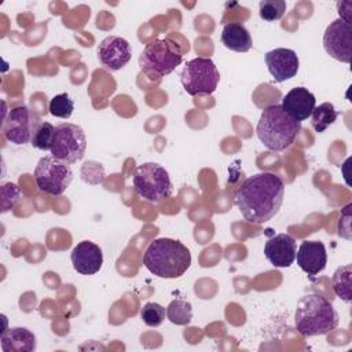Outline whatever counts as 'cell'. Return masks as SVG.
<instances>
[{"instance_id": "1", "label": "cell", "mask_w": 352, "mask_h": 352, "mask_svg": "<svg viewBox=\"0 0 352 352\" xmlns=\"http://www.w3.org/2000/svg\"><path fill=\"white\" fill-rule=\"evenodd\" d=\"M283 197V180L275 173L261 172L242 183L235 192L234 202L248 221L264 224L279 212Z\"/></svg>"}, {"instance_id": "2", "label": "cell", "mask_w": 352, "mask_h": 352, "mask_svg": "<svg viewBox=\"0 0 352 352\" xmlns=\"http://www.w3.org/2000/svg\"><path fill=\"white\" fill-rule=\"evenodd\" d=\"M144 267L155 276L175 279L191 265V253L180 241L157 238L148 243L143 254Z\"/></svg>"}, {"instance_id": "3", "label": "cell", "mask_w": 352, "mask_h": 352, "mask_svg": "<svg viewBox=\"0 0 352 352\" xmlns=\"http://www.w3.org/2000/svg\"><path fill=\"white\" fill-rule=\"evenodd\" d=\"M338 322L337 311L322 294L311 293L300 298L294 314V324L301 336H324L334 330Z\"/></svg>"}, {"instance_id": "4", "label": "cell", "mask_w": 352, "mask_h": 352, "mask_svg": "<svg viewBox=\"0 0 352 352\" xmlns=\"http://www.w3.org/2000/svg\"><path fill=\"white\" fill-rule=\"evenodd\" d=\"M300 131L301 122L290 117L280 104L267 106L256 126L258 140L271 151H283L289 148Z\"/></svg>"}, {"instance_id": "5", "label": "cell", "mask_w": 352, "mask_h": 352, "mask_svg": "<svg viewBox=\"0 0 352 352\" xmlns=\"http://www.w3.org/2000/svg\"><path fill=\"white\" fill-rule=\"evenodd\" d=\"M183 59L180 47L169 38H158L144 47L139 55V67L148 77L170 74Z\"/></svg>"}, {"instance_id": "6", "label": "cell", "mask_w": 352, "mask_h": 352, "mask_svg": "<svg viewBox=\"0 0 352 352\" xmlns=\"http://www.w3.org/2000/svg\"><path fill=\"white\" fill-rule=\"evenodd\" d=\"M133 187L139 197L151 204H158L172 194L169 173L157 162H144L136 168Z\"/></svg>"}, {"instance_id": "7", "label": "cell", "mask_w": 352, "mask_h": 352, "mask_svg": "<svg viewBox=\"0 0 352 352\" xmlns=\"http://www.w3.org/2000/svg\"><path fill=\"white\" fill-rule=\"evenodd\" d=\"M180 81L184 91L191 96L212 95L220 81V73L210 58L199 56L184 65Z\"/></svg>"}, {"instance_id": "8", "label": "cell", "mask_w": 352, "mask_h": 352, "mask_svg": "<svg viewBox=\"0 0 352 352\" xmlns=\"http://www.w3.org/2000/svg\"><path fill=\"white\" fill-rule=\"evenodd\" d=\"M34 182L41 192L50 195H62L73 180L70 165L52 155L43 157L34 168Z\"/></svg>"}, {"instance_id": "9", "label": "cell", "mask_w": 352, "mask_h": 352, "mask_svg": "<svg viewBox=\"0 0 352 352\" xmlns=\"http://www.w3.org/2000/svg\"><path fill=\"white\" fill-rule=\"evenodd\" d=\"M85 148L87 138L81 126L72 122H62L55 126L54 143L50 150L52 157L74 164L84 157Z\"/></svg>"}, {"instance_id": "10", "label": "cell", "mask_w": 352, "mask_h": 352, "mask_svg": "<svg viewBox=\"0 0 352 352\" xmlns=\"http://www.w3.org/2000/svg\"><path fill=\"white\" fill-rule=\"evenodd\" d=\"M40 116L28 106L12 107L3 124L6 139L14 144L30 143L36 129L41 124Z\"/></svg>"}, {"instance_id": "11", "label": "cell", "mask_w": 352, "mask_h": 352, "mask_svg": "<svg viewBox=\"0 0 352 352\" xmlns=\"http://www.w3.org/2000/svg\"><path fill=\"white\" fill-rule=\"evenodd\" d=\"M323 48L333 59L349 63L352 55V25L341 18L333 21L324 30Z\"/></svg>"}, {"instance_id": "12", "label": "cell", "mask_w": 352, "mask_h": 352, "mask_svg": "<svg viewBox=\"0 0 352 352\" xmlns=\"http://www.w3.org/2000/svg\"><path fill=\"white\" fill-rule=\"evenodd\" d=\"M99 62L109 70L122 69L132 56L131 44L118 36H109L100 41L96 51Z\"/></svg>"}, {"instance_id": "13", "label": "cell", "mask_w": 352, "mask_h": 352, "mask_svg": "<svg viewBox=\"0 0 352 352\" xmlns=\"http://www.w3.org/2000/svg\"><path fill=\"white\" fill-rule=\"evenodd\" d=\"M265 63L268 72L276 82H283L293 78L300 66L296 51L290 48H275L265 54Z\"/></svg>"}, {"instance_id": "14", "label": "cell", "mask_w": 352, "mask_h": 352, "mask_svg": "<svg viewBox=\"0 0 352 352\" xmlns=\"http://www.w3.org/2000/svg\"><path fill=\"white\" fill-rule=\"evenodd\" d=\"M296 239L289 234H276L265 242L264 256L278 268L290 267L296 260Z\"/></svg>"}, {"instance_id": "15", "label": "cell", "mask_w": 352, "mask_h": 352, "mask_svg": "<svg viewBox=\"0 0 352 352\" xmlns=\"http://www.w3.org/2000/svg\"><path fill=\"white\" fill-rule=\"evenodd\" d=\"M70 260L73 268L78 274L94 275L102 268L103 253L96 243L91 241H81L73 248Z\"/></svg>"}, {"instance_id": "16", "label": "cell", "mask_w": 352, "mask_h": 352, "mask_svg": "<svg viewBox=\"0 0 352 352\" xmlns=\"http://www.w3.org/2000/svg\"><path fill=\"white\" fill-rule=\"evenodd\" d=\"M297 265L309 276H315L326 268L327 253L323 242L304 241L296 252Z\"/></svg>"}, {"instance_id": "17", "label": "cell", "mask_w": 352, "mask_h": 352, "mask_svg": "<svg viewBox=\"0 0 352 352\" xmlns=\"http://www.w3.org/2000/svg\"><path fill=\"white\" fill-rule=\"evenodd\" d=\"M282 109L297 121H304L311 117L316 99L315 95L304 87H296L290 89L282 99Z\"/></svg>"}, {"instance_id": "18", "label": "cell", "mask_w": 352, "mask_h": 352, "mask_svg": "<svg viewBox=\"0 0 352 352\" xmlns=\"http://www.w3.org/2000/svg\"><path fill=\"white\" fill-rule=\"evenodd\" d=\"M4 352H32L36 349V337L26 327L4 329L0 336Z\"/></svg>"}, {"instance_id": "19", "label": "cell", "mask_w": 352, "mask_h": 352, "mask_svg": "<svg viewBox=\"0 0 352 352\" xmlns=\"http://www.w3.org/2000/svg\"><path fill=\"white\" fill-rule=\"evenodd\" d=\"M221 43L226 48L235 52H248L253 45L249 30L239 22H230L224 25Z\"/></svg>"}, {"instance_id": "20", "label": "cell", "mask_w": 352, "mask_h": 352, "mask_svg": "<svg viewBox=\"0 0 352 352\" xmlns=\"http://www.w3.org/2000/svg\"><path fill=\"white\" fill-rule=\"evenodd\" d=\"M340 116V111L334 109V104L330 102H324L319 106H315L312 114H311V125L318 132H324Z\"/></svg>"}, {"instance_id": "21", "label": "cell", "mask_w": 352, "mask_h": 352, "mask_svg": "<svg viewBox=\"0 0 352 352\" xmlns=\"http://www.w3.org/2000/svg\"><path fill=\"white\" fill-rule=\"evenodd\" d=\"M334 293L344 301L349 302L352 298V267L351 264L338 267L331 278Z\"/></svg>"}, {"instance_id": "22", "label": "cell", "mask_w": 352, "mask_h": 352, "mask_svg": "<svg viewBox=\"0 0 352 352\" xmlns=\"http://www.w3.org/2000/svg\"><path fill=\"white\" fill-rule=\"evenodd\" d=\"M166 318L177 326L188 324L192 319V305L183 298L172 300L166 307Z\"/></svg>"}, {"instance_id": "23", "label": "cell", "mask_w": 352, "mask_h": 352, "mask_svg": "<svg viewBox=\"0 0 352 352\" xmlns=\"http://www.w3.org/2000/svg\"><path fill=\"white\" fill-rule=\"evenodd\" d=\"M54 136H55V126L50 122L43 121L38 128L36 129L30 144L38 150H51L52 143H54Z\"/></svg>"}, {"instance_id": "24", "label": "cell", "mask_w": 352, "mask_h": 352, "mask_svg": "<svg viewBox=\"0 0 352 352\" xmlns=\"http://www.w3.org/2000/svg\"><path fill=\"white\" fill-rule=\"evenodd\" d=\"M48 110L54 117L59 118H69L73 114L74 110V102L70 99L69 94L63 92L59 95H55L48 104Z\"/></svg>"}, {"instance_id": "25", "label": "cell", "mask_w": 352, "mask_h": 352, "mask_svg": "<svg viewBox=\"0 0 352 352\" xmlns=\"http://www.w3.org/2000/svg\"><path fill=\"white\" fill-rule=\"evenodd\" d=\"M286 11V1L283 0H263L258 4L260 18L267 22L278 21Z\"/></svg>"}, {"instance_id": "26", "label": "cell", "mask_w": 352, "mask_h": 352, "mask_svg": "<svg viewBox=\"0 0 352 352\" xmlns=\"http://www.w3.org/2000/svg\"><path fill=\"white\" fill-rule=\"evenodd\" d=\"M165 314H166V311L161 304L148 301L143 305V308L140 311V318L144 322V324H147L150 327H157L164 322Z\"/></svg>"}, {"instance_id": "27", "label": "cell", "mask_w": 352, "mask_h": 352, "mask_svg": "<svg viewBox=\"0 0 352 352\" xmlns=\"http://www.w3.org/2000/svg\"><path fill=\"white\" fill-rule=\"evenodd\" d=\"M21 197V190L14 183H6L1 187V213L8 212L16 204Z\"/></svg>"}]
</instances>
